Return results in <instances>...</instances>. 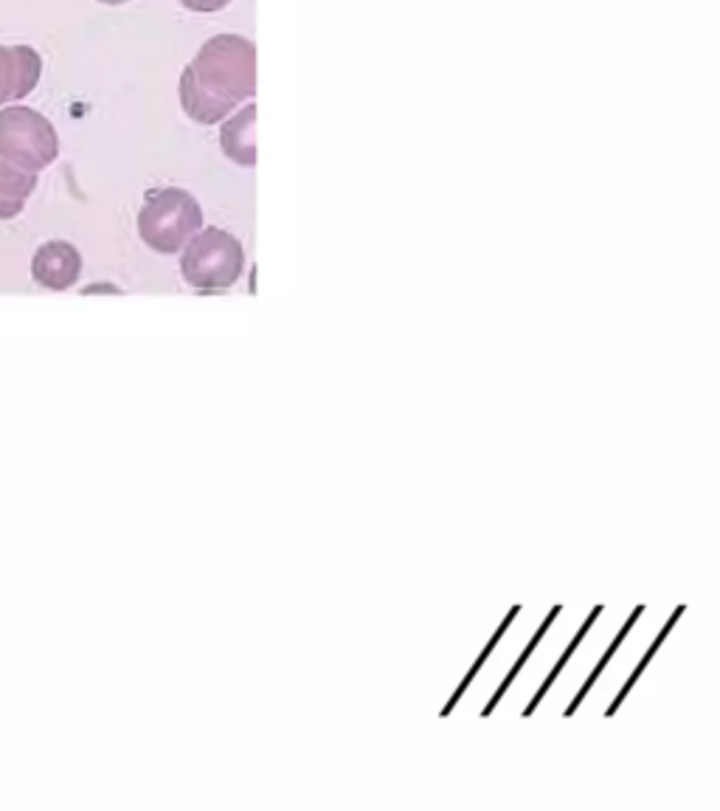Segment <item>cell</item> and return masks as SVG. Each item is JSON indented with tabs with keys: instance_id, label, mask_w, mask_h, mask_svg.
<instances>
[{
	"instance_id": "cell-3",
	"label": "cell",
	"mask_w": 720,
	"mask_h": 811,
	"mask_svg": "<svg viewBox=\"0 0 720 811\" xmlns=\"http://www.w3.org/2000/svg\"><path fill=\"white\" fill-rule=\"evenodd\" d=\"M245 270L242 242L226 229H200L180 254V274L198 290L231 288Z\"/></svg>"
},
{
	"instance_id": "cell-7",
	"label": "cell",
	"mask_w": 720,
	"mask_h": 811,
	"mask_svg": "<svg viewBox=\"0 0 720 811\" xmlns=\"http://www.w3.org/2000/svg\"><path fill=\"white\" fill-rule=\"evenodd\" d=\"M219 147L239 167H257V104L251 102L219 130Z\"/></svg>"
},
{
	"instance_id": "cell-1",
	"label": "cell",
	"mask_w": 720,
	"mask_h": 811,
	"mask_svg": "<svg viewBox=\"0 0 720 811\" xmlns=\"http://www.w3.org/2000/svg\"><path fill=\"white\" fill-rule=\"evenodd\" d=\"M180 104L200 124L223 122L257 93V45L239 34H217L180 76Z\"/></svg>"
},
{
	"instance_id": "cell-5",
	"label": "cell",
	"mask_w": 720,
	"mask_h": 811,
	"mask_svg": "<svg viewBox=\"0 0 720 811\" xmlns=\"http://www.w3.org/2000/svg\"><path fill=\"white\" fill-rule=\"evenodd\" d=\"M43 73V57L32 45H0V104L29 96Z\"/></svg>"
},
{
	"instance_id": "cell-10",
	"label": "cell",
	"mask_w": 720,
	"mask_h": 811,
	"mask_svg": "<svg viewBox=\"0 0 720 811\" xmlns=\"http://www.w3.org/2000/svg\"><path fill=\"white\" fill-rule=\"evenodd\" d=\"M99 4H107V6H119V4H127V0H99Z\"/></svg>"
},
{
	"instance_id": "cell-6",
	"label": "cell",
	"mask_w": 720,
	"mask_h": 811,
	"mask_svg": "<svg viewBox=\"0 0 720 811\" xmlns=\"http://www.w3.org/2000/svg\"><path fill=\"white\" fill-rule=\"evenodd\" d=\"M82 274V254L65 239H48L34 251L32 277L45 290H68Z\"/></svg>"
},
{
	"instance_id": "cell-4",
	"label": "cell",
	"mask_w": 720,
	"mask_h": 811,
	"mask_svg": "<svg viewBox=\"0 0 720 811\" xmlns=\"http://www.w3.org/2000/svg\"><path fill=\"white\" fill-rule=\"evenodd\" d=\"M0 155L25 172H43L60 155V135L43 113L12 104L0 111Z\"/></svg>"
},
{
	"instance_id": "cell-2",
	"label": "cell",
	"mask_w": 720,
	"mask_h": 811,
	"mask_svg": "<svg viewBox=\"0 0 720 811\" xmlns=\"http://www.w3.org/2000/svg\"><path fill=\"white\" fill-rule=\"evenodd\" d=\"M203 229V209L195 195L178 186L152 189L138 211V234L158 254H178Z\"/></svg>"
},
{
	"instance_id": "cell-9",
	"label": "cell",
	"mask_w": 720,
	"mask_h": 811,
	"mask_svg": "<svg viewBox=\"0 0 720 811\" xmlns=\"http://www.w3.org/2000/svg\"><path fill=\"white\" fill-rule=\"evenodd\" d=\"M180 4L191 12H219V9H226L231 0H180Z\"/></svg>"
},
{
	"instance_id": "cell-8",
	"label": "cell",
	"mask_w": 720,
	"mask_h": 811,
	"mask_svg": "<svg viewBox=\"0 0 720 811\" xmlns=\"http://www.w3.org/2000/svg\"><path fill=\"white\" fill-rule=\"evenodd\" d=\"M37 186V175L15 167L12 161L0 155V220H12L25 209Z\"/></svg>"
}]
</instances>
